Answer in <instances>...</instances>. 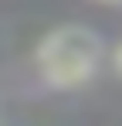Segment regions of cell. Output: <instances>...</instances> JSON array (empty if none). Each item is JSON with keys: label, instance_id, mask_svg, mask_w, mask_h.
Segmentation results:
<instances>
[{"label": "cell", "instance_id": "obj_1", "mask_svg": "<svg viewBox=\"0 0 122 126\" xmlns=\"http://www.w3.org/2000/svg\"><path fill=\"white\" fill-rule=\"evenodd\" d=\"M102 65V38L92 27L61 24L44 34L34 51V68L48 89H78Z\"/></svg>", "mask_w": 122, "mask_h": 126}, {"label": "cell", "instance_id": "obj_2", "mask_svg": "<svg viewBox=\"0 0 122 126\" xmlns=\"http://www.w3.org/2000/svg\"><path fill=\"white\" fill-rule=\"evenodd\" d=\"M112 68H115V72L122 75V41L115 44V48H112Z\"/></svg>", "mask_w": 122, "mask_h": 126}, {"label": "cell", "instance_id": "obj_3", "mask_svg": "<svg viewBox=\"0 0 122 126\" xmlns=\"http://www.w3.org/2000/svg\"><path fill=\"white\" fill-rule=\"evenodd\" d=\"M105 3H122V0H105Z\"/></svg>", "mask_w": 122, "mask_h": 126}]
</instances>
